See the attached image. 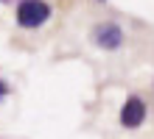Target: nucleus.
<instances>
[{
  "mask_svg": "<svg viewBox=\"0 0 154 139\" xmlns=\"http://www.w3.org/2000/svg\"><path fill=\"white\" fill-rule=\"evenodd\" d=\"M93 39H95L98 48L115 50V48H121V42H123V31L118 25H112V22H104V25H95L93 28Z\"/></svg>",
  "mask_w": 154,
  "mask_h": 139,
  "instance_id": "nucleus-2",
  "label": "nucleus"
},
{
  "mask_svg": "<svg viewBox=\"0 0 154 139\" xmlns=\"http://www.w3.org/2000/svg\"><path fill=\"white\" fill-rule=\"evenodd\" d=\"M6 92H8V86H6L3 81H0V97H6Z\"/></svg>",
  "mask_w": 154,
  "mask_h": 139,
  "instance_id": "nucleus-4",
  "label": "nucleus"
},
{
  "mask_svg": "<svg viewBox=\"0 0 154 139\" xmlns=\"http://www.w3.org/2000/svg\"><path fill=\"white\" fill-rule=\"evenodd\" d=\"M51 6L45 0H20L17 6V22L23 28H39L42 22H48Z\"/></svg>",
  "mask_w": 154,
  "mask_h": 139,
  "instance_id": "nucleus-1",
  "label": "nucleus"
},
{
  "mask_svg": "<svg viewBox=\"0 0 154 139\" xmlns=\"http://www.w3.org/2000/svg\"><path fill=\"white\" fill-rule=\"evenodd\" d=\"M146 120V103L140 97H129L121 109V125L123 128H137Z\"/></svg>",
  "mask_w": 154,
  "mask_h": 139,
  "instance_id": "nucleus-3",
  "label": "nucleus"
}]
</instances>
